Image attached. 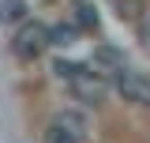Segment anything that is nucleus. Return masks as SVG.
Wrapping results in <instances>:
<instances>
[{
  "mask_svg": "<svg viewBox=\"0 0 150 143\" xmlns=\"http://www.w3.org/2000/svg\"><path fill=\"white\" fill-rule=\"evenodd\" d=\"M26 19V0H0V23H23Z\"/></svg>",
  "mask_w": 150,
  "mask_h": 143,
  "instance_id": "1a4fd4ad",
  "label": "nucleus"
},
{
  "mask_svg": "<svg viewBox=\"0 0 150 143\" xmlns=\"http://www.w3.org/2000/svg\"><path fill=\"white\" fill-rule=\"evenodd\" d=\"M112 79H116V90H120L124 102H131V106H150V79L143 72L124 68V72H116Z\"/></svg>",
  "mask_w": 150,
  "mask_h": 143,
  "instance_id": "7ed1b4c3",
  "label": "nucleus"
},
{
  "mask_svg": "<svg viewBox=\"0 0 150 143\" xmlns=\"http://www.w3.org/2000/svg\"><path fill=\"white\" fill-rule=\"evenodd\" d=\"M139 41H143V49L150 53V19H143V23H139Z\"/></svg>",
  "mask_w": 150,
  "mask_h": 143,
  "instance_id": "9b49d317",
  "label": "nucleus"
},
{
  "mask_svg": "<svg viewBox=\"0 0 150 143\" xmlns=\"http://www.w3.org/2000/svg\"><path fill=\"white\" fill-rule=\"evenodd\" d=\"M45 143H79L75 139V136H68V132H64V128H49V132H45Z\"/></svg>",
  "mask_w": 150,
  "mask_h": 143,
  "instance_id": "9d476101",
  "label": "nucleus"
},
{
  "mask_svg": "<svg viewBox=\"0 0 150 143\" xmlns=\"http://www.w3.org/2000/svg\"><path fill=\"white\" fill-rule=\"evenodd\" d=\"M53 72L68 83L79 102H86V106H101L105 102V94H109V83H105V72L98 68H86V64H75V60H56Z\"/></svg>",
  "mask_w": 150,
  "mask_h": 143,
  "instance_id": "f257e3e1",
  "label": "nucleus"
},
{
  "mask_svg": "<svg viewBox=\"0 0 150 143\" xmlns=\"http://www.w3.org/2000/svg\"><path fill=\"white\" fill-rule=\"evenodd\" d=\"M53 45V38H49V26H41V23H23L15 30V38H11V53L19 56V60H38V56L45 53Z\"/></svg>",
  "mask_w": 150,
  "mask_h": 143,
  "instance_id": "f03ea898",
  "label": "nucleus"
},
{
  "mask_svg": "<svg viewBox=\"0 0 150 143\" xmlns=\"http://www.w3.org/2000/svg\"><path fill=\"white\" fill-rule=\"evenodd\" d=\"M53 124L64 128V132L75 136V139H83V136H86V117H83V113H75V109H60V113L53 117Z\"/></svg>",
  "mask_w": 150,
  "mask_h": 143,
  "instance_id": "423d86ee",
  "label": "nucleus"
},
{
  "mask_svg": "<svg viewBox=\"0 0 150 143\" xmlns=\"http://www.w3.org/2000/svg\"><path fill=\"white\" fill-rule=\"evenodd\" d=\"M112 11L124 23H143V0H112Z\"/></svg>",
  "mask_w": 150,
  "mask_h": 143,
  "instance_id": "6e6552de",
  "label": "nucleus"
},
{
  "mask_svg": "<svg viewBox=\"0 0 150 143\" xmlns=\"http://www.w3.org/2000/svg\"><path fill=\"white\" fill-rule=\"evenodd\" d=\"M71 23L75 26H79V30H98V23H101V19H98V8H94V0H75L71 4Z\"/></svg>",
  "mask_w": 150,
  "mask_h": 143,
  "instance_id": "39448f33",
  "label": "nucleus"
},
{
  "mask_svg": "<svg viewBox=\"0 0 150 143\" xmlns=\"http://www.w3.org/2000/svg\"><path fill=\"white\" fill-rule=\"evenodd\" d=\"M75 34H79V26H75V23H56V26H49V38H53L56 49L75 45Z\"/></svg>",
  "mask_w": 150,
  "mask_h": 143,
  "instance_id": "0eeeda50",
  "label": "nucleus"
},
{
  "mask_svg": "<svg viewBox=\"0 0 150 143\" xmlns=\"http://www.w3.org/2000/svg\"><path fill=\"white\" fill-rule=\"evenodd\" d=\"M94 68L105 72V75H116V72L128 68V60H124V53L116 49V45H109V41H101L98 49H94Z\"/></svg>",
  "mask_w": 150,
  "mask_h": 143,
  "instance_id": "20e7f679",
  "label": "nucleus"
}]
</instances>
